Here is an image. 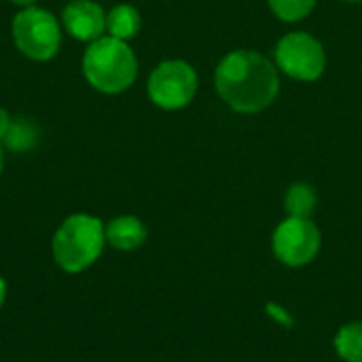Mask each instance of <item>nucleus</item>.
<instances>
[{
    "mask_svg": "<svg viewBox=\"0 0 362 362\" xmlns=\"http://www.w3.org/2000/svg\"><path fill=\"white\" fill-rule=\"evenodd\" d=\"M316 206H318V195H316V189L312 185H308V182H293L286 189L284 210H286L288 216L312 218Z\"/></svg>",
    "mask_w": 362,
    "mask_h": 362,
    "instance_id": "obj_11",
    "label": "nucleus"
},
{
    "mask_svg": "<svg viewBox=\"0 0 362 362\" xmlns=\"http://www.w3.org/2000/svg\"><path fill=\"white\" fill-rule=\"evenodd\" d=\"M11 123H13V117L8 115L6 108L0 106V142L4 140V136H6V132H8V127H11Z\"/></svg>",
    "mask_w": 362,
    "mask_h": 362,
    "instance_id": "obj_15",
    "label": "nucleus"
},
{
    "mask_svg": "<svg viewBox=\"0 0 362 362\" xmlns=\"http://www.w3.org/2000/svg\"><path fill=\"white\" fill-rule=\"evenodd\" d=\"M11 4H15V6H19V8H28V6H34L38 0H8Z\"/></svg>",
    "mask_w": 362,
    "mask_h": 362,
    "instance_id": "obj_16",
    "label": "nucleus"
},
{
    "mask_svg": "<svg viewBox=\"0 0 362 362\" xmlns=\"http://www.w3.org/2000/svg\"><path fill=\"white\" fill-rule=\"evenodd\" d=\"M282 81L274 59L255 49H233L221 57L214 70L218 98L240 115H257L269 108Z\"/></svg>",
    "mask_w": 362,
    "mask_h": 362,
    "instance_id": "obj_1",
    "label": "nucleus"
},
{
    "mask_svg": "<svg viewBox=\"0 0 362 362\" xmlns=\"http://www.w3.org/2000/svg\"><path fill=\"white\" fill-rule=\"evenodd\" d=\"M199 89L197 70L185 59H163L159 62L146 81L148 100L168 112L187 108Z\"/></svg>",
    "mask_w": 362,
    "mask_h": 362,
    "instance_id": "obj_5",
    "label": "nucleus"
},
{
    "mask_svg": "<svg viewBox=\"0 0 362 362\" xmlns=\"http://www.w3.org/2000/svg\"><path fill=\"white\" fill-rule=\"evenodd\" d=\"M62 28L78 42H93L106 34V11L95 0H70L62 11Z\"/></svg>",
    "mask_w": 362,
    "mask_h": 362,
    "instance_id": "obj_8",
    "label": "nucleus"
},
{
    "mask_svg": "<svg viewBox=\"0 0 362 362\" xmlns=\"http://www.w3.org/2000/svg\"><path fill=\"white\" fill-rule=\"evenodd\" d=\"M274 62L280 74L299 83H314L327 70V49L314 34L295 30L276 42Z\"/></svg>",
    "mask_w": 362,
    "mask_h": 362,
    "instance_id": "obj_6",
    "label": "nucleus"
},
{
    "mask_svg": "<svg viewBox=\"0 0 362 362\" xmlns=\"http://www.w3.org/2000/svg\"><path fill=\"white\" fill-rule=\"evenodd\" d=\"M335 352L341 361L362 362V322H348L337 331Z\"/></svg>",
    "mask_w": 362,
    "mask_h": 362,
    "instance_id": "obj_13",
    "label": "nucleus"
},
{
    "mask_svg": "<svg viewBox=\"0 0 362 362\" xmlns=\"http://www.w3.org/2000/svg\"><path fill=\"white\" fill-rule=\"evenodd\" d=\"M267 4L280 21L297 23L312 15L318 0H267Z\"/></svg>",
    "mask_w": 362,
    "mask_h": 362,
    "instance_id": "obj_14",
    "label": "nucleus"
},
{
    "mask_svg": "<svg viewBox=\"0 0 362 362\" xmlns=\"http://www.w3.org/2000/svg\"><path fill=\"white\" fill-rule=\"evenodd\" d=\"M142 30V15L132 4H117L106 13V34L129 42Z\"/></svg>",
    "mask_w": 362,
    "mask_h": 362,
    "instance_id": "obj_10",
    "label": "nucleus"
},
{
    "mask_svg": "<svg viewBox=\"0 0 362 362\" xmlns=\"http://www.w3.org/2000/svg\"><path fill=\"white\" fill-rule=\"evenodd\" d=\"M62 21L47 8L28 6L21 8L13 23L11 34L17 51L32 62H49L62 47Z\"/></svg>",
    "mask_w": 362,
    "mask_h": 362,
    "instance_id": "obj_4",
    "label": "nucleus"
},
{
    "mask_svg": "<svg viewBox=\"0 0 362 362\" xmlns=\"http://www.w3.org/2000/svg\"><path fill=\"white\" fill-rule=\"evenodd\" d=\"M146 238H148L146 225L134 214L117 216L106 225V244L121 252L138 250L146 242Z\"/></svg>",
    "mask_w": 362,
    "mask_h": 362,
    "instance_id": "obj_9",
    "label": "nucleus"
},
{
    "mask_svg": "<svg viewBox=\"0 0 362 362\" xmlns=\"http://www.w3.org/2000/svg\"><path fill=\"white\" fill-rule=\"evenodd\" d=\"M38 138H40L38 125L32 119L21 117V119H13V123H11V127H8L2 142L13 153H28L38 144Z\"/></svg>",
    "mask_w": 362,
    "mask_h": 362,
    "instance_id": "obj_12",
    "label": "nucleus"
},
{
    "mask_svg": "<svg viewBox=\"0 0 362 362\" xmlns=\"http://www.w3.org/2000/svg\"><path fill=\"white\" fill-rule=\"evenodd\" d=\"M2 168H4V153H2V144H0V174H2Z\"/></svg>",
    "mask_w": 362,
    "mask_h": 362,
    "instance_id": "obj_18",
    "label": "nucleus"
},
{
    "mask_svg": "<svg viewBox=\"0 0 362 362\" xmlns=\"http://www.w3.org/2000/svg\"><path fill=\"white\" fill-rule=\"evenodd\" d=\"M83 76L100 93L119 95L138 78V57L129 42L104 34L83 53Z\"/></svg>",
    "mask_w": 362,
    "mask_h": 362,
    "instance_id": "obj_2",
    "label": "nucleus"
},
{
    "mask_svg": "<svg viewBox=\"0 0 362 362\" xmlns=\"http://www.w3.org/2000/svg\"><path fill=\"white\" fill-rule=\"evenodd\" d=\"M4 301H6V282H4V278L0 276V308L4 305Z\"/></svg>",
    "mask_w": 362,
    "mask_h": 362,
    "instance_id": "obj_17",
    "label": "nucleus"
},
{
    "mask_svg": "<svg viewBox=\"0 0 362 362\" xmlns=\"http://www.w3.org/2000/svg\"><path fill=\"white\" fill-rule=\"evenodd\" d=\"M341 2H350V4H356V2H362V0H341Z\"/></svg>",
    "mask_w": 362,
    "mask_h": 362,
    "instance_id": "obj_19",
    "label": "nucleus"
},
{
    "mask_svg": "<svg viewBox=\"0 0 362 362\" xmlns=\"http://www.w3.org/2000/svg\"><path fill=\"white\" fill-rule=\"evenodd\" d=\"M106 246V225L87 212L66 216L53 233L51 252L66 274H81L102 257Z\"/></svg>",
    "mask_w": 362,
    "mask_h": 362,
    "instance_id": "obj_3",
    "label": "nucleus"
},
{
    "mask_svg": "<svg viewBox=\"0 0 362 362\" xmlns=\"http://www.w3.org/2000/svg\"><path fill=\"white\" fill-rule=\"evenodd\" d=\"M322 246L320 229L312 218L286 216L272 233L274 257L286 267L310 265Z\"/></svg>",
    "mask_w": 362,
    "mask_h": 362,
    "instance_id": "obj_7",
    "label": "nucleus"
}]
</instances>
